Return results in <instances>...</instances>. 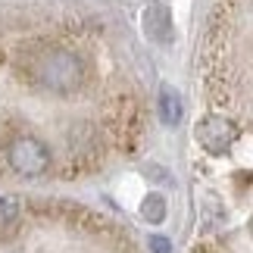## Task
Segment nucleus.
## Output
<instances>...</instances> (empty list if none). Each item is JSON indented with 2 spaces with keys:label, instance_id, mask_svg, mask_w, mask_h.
I'll return each mask as SVG.
<instances>
[{
  "label": "nucleus",
  "instance_id": "nucleus-4",
  "mask_svg": "<svg viewBox=\"0 0 253 253\" xmlns=\"http://www.w3.org/2000/svg\"><path fill=\"white\" fill-rule=\"evenodd\" d=\"M144 32H147L150 41H166L169 32H172V19H169V6L157 0V3L147 6V13H144Z\"/></svg>",
  "mask_w": 253,
  "mask_h": 253
},
{
  "label": "nucleus",
  "instance_id": "nucleus-5",
  "mask_svg": "<svg viewBox=\"0 0 253 253\" xmlns=\"http://www.w3.org/2000/svg\"><path fill=\"white\" fill-rule=\"evenodd\" d=\"M181 116H184V106H181V97L175 87L169 84H163L160 87V119L169 125V128H175V125L181 122Z\"/></svg>",
  "mask_w": 253,
  "mask_h": 253
},
{
  "label": "nucleus",
  "instance_id": "nucleus-2",
  "mask_svg": "<svg viewBox=\"0 0 253 253\" xmlns=\"http://www.w3.org/2000/svg\"><path fill=\"white\" fill-rule=\"evenodd\" d=\"M6 160H9V166H13V172L25 175V178L44 175L50 169V150L38 138H16L6 150Z\"/></svg>",
  "mask_w": 253,
  "mask_h": 253
},
{
  "label": "nucleus",
  "instance_id": "nucleus-7",
  "mask_svg": "<svg viewBox=\"0 0 253 253\" xmlns=\"http://www.w3.org/2000/svg\"><path fill=\"white\" fill-rule=\"evenodd\" d=\"M150 250H153V253H172V244H169V238L153 235V238H150Z\"/></svg>",
  "mask_w": 253,
  "mask_h": 253
},
{
  "label": "nucleus",
  "instance_id": "nucleus-6",
  "mask_svg": "<svg viewBox=\"0 0 253 253\" xmlns=\"http://www.w3.org/2000/svg\"><path fill=\"white\" fill-rule=\"evenodd\" d=\"M141 216L147 222H163V219H166V197H160V194H147V197L141 200Z\"/></svg>",
  "mask_w": 253,
  "mask_h": 253
},
{
  "label": "nucleus",
  "instance_id": "nucleus-3",
  "mask_svg": "<svg viewBox=\"0 0 253 253\" xmlns=\"http://www.w3.org/2000/svg\"><path fill=\"white\" fill-rule=\"evenodd\" d=\"M197 141L207 153H228L231 144L238 141V125L225 119V116H207L203 122H197Z\"/></svg>",
  "mask_w": 253,
  "mask_h": 253
},
{
  "label": "nucleus",
  "instance_id": "nucleus-1",
  "mask_svg": "<svg viewBox=\"0 0 253 253\" xmlns=\"http://www.w3.org/2000/svg\"><path fill=\"white\" fill-rule=\"evenodd\" d=\"M35 82L56 94H69L84 82V63L69 50L44 53L35 66Z\"/></svg>",
  "mask_w": 253,
  "mask_h": 253
}]
</instances>
